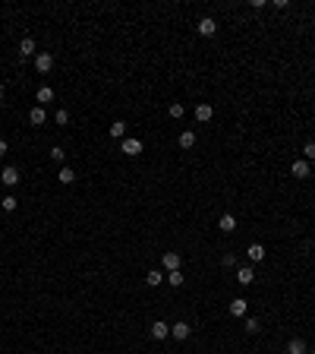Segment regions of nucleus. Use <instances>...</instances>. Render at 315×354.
Here are the masks:
<instances>
[{
    "mask_svg": "<svg viewBox=\"0 0 315 354\" xmlns=\"http://www.w3.org/2000/svg\"><path fill=\"white\" fill-rule=\"evenodd\" d=\"M0 180H3L6 187H16V184H19L22 177H19V168H13V165H6V168L0 171Z\"/></svg>",
    "mask_w": 315,
    "mask_h": 354,
    "instance_id": "3",
    "label": "nucleus"
},
{
    "mask_svg": "<svg viewBox=\"0 0 315 354\" xmlns=\"http://www.w3.org/2000/svg\"><path fill=\"white\" fill-rule=\"evenodd\" d=\"M167 282L173 285V288H180V285H183V269H177V272H170V275H167Z\"/></svg>",
    "mask_w": 315,
    "mask_h": 354,
    "instance_id": "27",
    "label": "nucleus"
},
{
    "mask_svg": "<svg viewBox=\"0 0 315 354\" xmlns=\"http://www.w3.org/2000/svg\"><path fill=\"white\" fill-rule=\"evenodd\" d=\"M54 120H57L60 126H66V124H70V111H66V108H57V114H54Z\"/></svg>",
    "mask_w": 315,
    "mask_h": 354,
    "instance_id": "25",
    "label": "nucleus"
},
{
    "mask_svg": "<svg viewBox=\"0 0 315 354\" xmlns=\"http://www.w3.org/2000/svg\"><path fill=\"white\" fill-rule=\"evenodd\" d=\"M237 282L243 285V288H249V285L256 282V272H252V266H243V269L237 272Z\"/></svg>",
    "mask_w": 315,
    "mask_h": 354,
    "instance_id": "8",
    "label": "nucleus"
},
{
    "mask_svg": "<svg viewBox=\"0 0 315 354\" xmlns=\"http://www.w3.org/2000/svg\"><path fill=\"white\" fill-rule=\"evenodd\" d=\"M243 329L249 332V335H256V332H262V326H259V319L256 316H246V323H243Z\"/></svg>",
    "mask_w": 315,
    "mask_h": 354,
    "instance_id": "22",
    "label": "nucleus"
},
{
    "mask_svg": "<svg viewBox=\"0 0 315 354\" xmlns=\"http://www.w3.org/2000/svg\"><path fill=\"white\" fill-rule=\"evenodd\" d=\"M246 310H249V304H246L243 297H233V304H230V316H233V319H240V316H246Z\"/></svg>",
    "mask_w": 315,
    "mask_h": 354,
    "instance_id": "10",
    "label": "nucleus"
},
{
    "mask_svg": "<svg viewBox=\"0 0 315 354\" xmlns=\"http://www.w3.org/2000/svg\"><path fill=\"white\" fill-rule=\"evenodd\" d=\"M309 354H312V351H309Z\"/></svg>",
    "mask_w": 315,
    "mask_h": 354,
    "instance_id": "32",
    "label": "nucleus"
},
{
    "mask_svg": "<svg viewBox=\"0 0 315 354\" xmlns=\"http://www.w3.org/2000/svg\"><path fill=\"white\" fill-rule=\"evenodd\" d=\"M111 136H113V139H126V124H123V120L111 124Z\"/></svg>",
    "mask_w": 315,
    "mask_h": 354,
    "instance_id": "21",
    "label": "nucleus"
},
{
    "mask_svg": "<svg viewBox=\"0 0 315 354\" xmlns=\"http://www.w3.org/2000/svg\"><path fill=\"white\" fill-rule=\"evenodd\" d=\"M3 92H6V85H3V79H0V98H3Z\"/></svg>",
    "mask_w": 315,
    "mask_h": 354,
    "instance_id": "31",
    "label": "nucleus"
},
{
    "mask_svg": "<svg viewBox=\"0 0 315 354\" xmlns=\"http://www.w3.org/2000/svg\"><path fill=\"white\" fill-rule=\"evenodd\" d=\"M189 332H192V326H189V323H183V319L170 326V335L177 338V342H183V338H189Z\"/></svg>",
    "mask_w": 315,
    "mask_h": 354,
    "instance_id": "5",
    "label": "nucleus"
},
{
    "mask_svg": "<svg viewBox=\"0 0 315 354\" xmlns=\"http://www.w3.org/2000/svg\"><path fill=\"white\" fill-rule=\"evenodd\" d=\"M161 282H164V275H161V272H158V269H151V272H148V275H145V285H148V288H158V285H161Z\"/></svg>",
    "mask_w": 315,
    "mask_h": 354,
    "instance_id": "20",
    "label": "nucleus"
},
{
    "mask_svg": "<svg viewBox=\"0 0 315 354\" xmlns=\"http://www.w3.org/2000/svg\"><path fill=\"white\" fill-rule=\"evenodd\" d=\"M35 70H38V73H51V70H54V54H48V51L35 54Z\"/></svg>",
    "mask_w": 315,
    "mask_h": 354,
    "instance_id": "2",
    "label": "nucleus"
},
{
    "mask_svg": "<svg viewBox=\"0 0 315 354\" xmlns=\"http://www.w3.org/2000/svg\"><path fill=\"white\" fill-rule=\"evenodd\" d=\"M48 155H51V162H57V165H60V162H63V158H66V152L60 149V146H54V149L48 152Z\"/></svg>",
    "mask_w": 315,
    "mask_h": 354,
    "instance_id": "28",
    "label": "nucleus"
},
{
    "mask_svg": "<svg viewBox=\"0 0 315 354\" xmlns=\"http://www.w3.org/2000/svg\"><path fill=\"white\" fill-rule=\"evenodd\" d=\"M246 256H249V263H262V259H265V247L262 244H249Z\"/></svg>",
    "mask_w": 315,
    "mask_h": 354,
    "instance_id": "15",
    "label": "nucleus"
},
{
    "mask_svg": "<svg viewBox=\"0 0 315 354\" xmlns=\"http://www.w3.org/2000/svg\"><path fill=\"white\" fill-rule=\"evenodd\" d=\"M287 354H309V345H306L303 338H290V342H287Z\"/></svg>",
    "mask_w": 315,
    "mask_h": 354,
    "instance_id": "12",
    "label": "nucleus"
},
{
    "mask_svg": "<svg viewBox=\"0 0 315 354\" xmlns=\"http://www.w3.org/2000/svg\"><path fill=\"white\" fill-rule=\"evenodd\" d=\"M177 143H180V149H192V146H196V133H192V130H183Z\"/></svg>",
    "mask_w": 315,
    "mask_h": 354,
    "instance_id": "18",
    "label": "nucleus"
},
{
    "mask_svg": "<svg viewBox=\"0 0 315 354\" xmlns=\"http://www.w3.org/2000/svg\"><path fill=\"white\" fill-rule=\"evenodd\" d=\"M0 155H6V139H0Z\"/></svg>",
    "mask_w": 315,
    "mask_h": 354,
    "instance_id": "30",
    "label": "nucleus"
},
{
    "mask_svg": "<svg viewBox=\"0 0 315 354\" xmlns=\"http://www.w3.org/2000/svg\"><path fill=\"white\" fill-rule=\"evenodd\" d=\"M303 155H306V162H315V139H309L303 146Z\"/></svg>",
    "mask_w": 315,
    "mask_h": 354,
    "instance_id": "26",
    "label": "nucleus"
},
{
    "mask_svg": "<svg viewBox=\"0 0 315 354\" xmlns=\"http://www.w3.org/2000/svg\"><path fill=\"white\" fill-rule=\"evenodd\" d=\"M57 180H60L63 187L76 184V171H73V168H60V171H57Z\"/></svg>",
    "mask_w": 315,
    "mask_h": 354,
    "instance_id": "17",
    "label": "nucleus"
},
{
    "mask_svg": "<svg viewBox=\"0 0 315 354\" xmlns=\"http://www.w3.org/2000/svg\"><path fill=\"white\" fill-rule=\"evenodd\" d=\"M29 120H32V124H35V126H41L44 120H48V111H44L41 104H35V108L29 111Z\"/></svg>",
    "mask_w": 315,
    "mask_h": 354,
    "instance_id": "16",
    "label": "nucleus"
},
{
    "mask_svg": "<svg viewBox=\"0 0 315 354\" xmlns=\"http://www.w3.org/2000/svg\"><path fill=\"white\" fill-rule=\"evenodd\" d=\"M35 102L41 104V108H44V104H51L54 102V89H51V85H41V89L35 92Z\"/></svg>",
    "mask_w": 315,
    "mask_h": 354,
    "instance_id": "13",
    "label": "nucleus"
},
{
    "mask_svg": "<svg viewBox=\"0 0 315 354\" xmlns=\"http://www.w3.org/2000/svg\"><path fill=\"white\" fill-rule=\"evenodd\" d=\"M309 174H312V168H309V162H306V158H299V162H293V177L306 180Z\"/></svg>",
    "mask_w": 315,
    "mask_h": 354,
    "instance_id": "9",
    "label": "nucleus"
},
{
    "mask_svg": "<svg viewBox=\"0 0 315 354\" xmlns=\"http://www.w3.org/2000/svg\"><path fill=\"white\" fill-rule=\"evenodd\" d=\"M35 54V42L32 38H22V44H19V57H32Z\"/></svg>",
    "mask_w": 315,
    "mask_h": 354,
    "instance_id": "19",
    "label": "nucleus"
},
{
    "mask_svg": "<svg viewBox=\"0 0 315 354\" xmlns=\"http://www.w3.org/2000/svg\"><path fill=\"white\" fill-rule=\"evenodd\" d=\"M221 266H227V269L237 266V256H233V253H224V256H221Z\"/></svg>",
    "mask_w": 315,
    "mask_h": 354,
    "instance_id": "29",
    "label": "nucleus"
},
{
    "mask_svg": "<svg viewBox=\"0 0 315 354\" xmlns=\"http://www.w3.org/2000/svg\"><path fill=\"white\" fill-rule=\"evenodd\" d=\"M167 335H170V326L167 323H161V319L151 323V338H155V342H161V338H167Z\"/></svg>",
    "mask_w": 315,
    "mask_h": 354,
    "instance_id": "11",
    "label": "nucleus"
},
{
    "mask_svg": "<svg viewBox=\"0 0 315 354\" xmlns=\"http://www.w3.org/2000/svg\"><path fill=\"white\" fill-rule=\"evenodd\" d=\"M161 263H164V269L177 272L180 266H183V259H180V253H164V259H161Z\"/></svg>",
    "mask_w": 315,
    "mask_h": 354,
    "instance_id": "14",
    "label": "nucleus"
},
{
    "mask_svg": "<svg viewBox=\"0 0 315 354\" xmlns=\"http://www.w3.org/2000/svg\"><path fill=\"white\" fill-rule=\"evenodd\" d=\"M16 206H19L16 196H3V199H0V209H3V212H16Z\"/></svg>",
    "mask_w": 315,
    "mask_h": 354,
    "instance_id": "23",
    "label": "nucleus"
},
{
    "mask_svg": "<svg viewBox=\"0 0 315 354\" xmlns=\"http://www.w3.org/2000/svg\"><path fill=\"white\" fill-rule=\"evenodd\" d=\"M218 228L224 231V234H230V231H237V218H233V212H224V215H221Z\"/></svg>",
    "mask_w": 315,
    "mask_h": 354,
    "instance_id": "7",
    "label": "nucleus"
},
{
    "mask_svg": "<svg viewBox=\"0 0 315 354\" xmlns=\"http://www.w3.org/2000/svg\"><path fill=\"white\" fill-rule=\"evenodd\" d=\"M196 29H199V35H205V38H211V35H214V32H218V22H214V19H211V16H205V19H199V25H196Z\"/></svg>",
    "mask_w": 315,
    "mask_h": 354,
    "instance_id": "6",
    "label": "nucleus"
},
{
    "mask_svg": "<svg viewBox=\"0 0 315 354\" xmlns=\"http://www.w3.org/2000/svg\"><path fill=\"white\" fill-rule=\"evenodd\" d=\"M167 114H170L173 120H180V117H183V114H186V108H183V104H180V102H173V104H170V108H167Z\"/></svg>",
    "mask_w": 315,
    "mask_h": 354,
    "instance_id": "24",
    "label": "nucleus"
},
{
    "mask_svg": "<svg viewBox=\"0 0 315 354\" xmlns=\"http://www.w3.org/2000/svg\"><path fill=\"white\" fill-rule=\"evenodd\" d=\"M120 149H123V155H130V158H136V155H142V139H136V136H126L123 143H120Z\"/></svg>",
    "mask_w": 315,
    "mask_h": 354,
    "instance_id": "1",
    "label": "nucleus"
},
{
    "mask_svg": "<svg viewBox=\"0 0 315 354\" xmlns=\"http://www.w3.org/2000/svg\"><path fill=\"white\" fill-rule=\"evenodd\" d=\"M211 117H214V108H211L208 102H199L196 104V120H199V124H208Z\"/></svg>",
    "mask_w": 315,
    "mask_h": 354,
    "instance_id": "4",
    "label": "nucleus"
}]
</instances>
